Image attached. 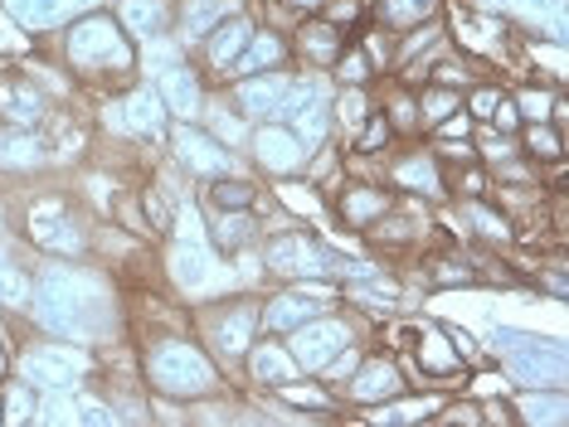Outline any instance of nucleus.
<instances>
[{"instance_id":"11","label":"nucleus","mask_w":569,"mask_h":427,"mask_svg":"<svg viewBox=\"0 0 569 427\" xmlns=\"http://www.w3.org/2000/svg\"><path fill=\"white\" fill-rule=\"evenodd\" d=\"M341 306V282L336 277H297L278 282V287L258 292V331L263 335H288L302 321L321 316V311Z\"/></svg>"},{"instance_id":"34","label":"nucleus","mask_w":569,"mask_h":427,"mask_svg":"<svg viewBox=\"0 0 569 427\" xmlns=\"http://www.w3.org/2000/svg\"><path fill=\"white\" fill-rule=\"evenodd\" d=\"M438 16H443V0H366V20L390 30L395 39L438 20Z\"/></svg>"},{"instance_id":"14","label":"nucleus","mask_w":569,"mask_h":427,"mask_svg":"<svg viewBox=\"0 0 569 427\" xmlns=\"http://www.w3.org/2000/svg\"><path fill=\"white\" fill-rule=\"evenodd\" d=\"M409 388H413V379H409L405 359H399L395 349L370 340L360 365L351 369V379L336 388V404H341V413H366V408H380V404H390V398L409 394Z\"/></svg>"},{"instance_id":"42","label":"nucleus","mask_w":569,"mask_h":427,"mask_svg":"<svg viewBox=\"0 0 569 427\" xmlns=\"http://www.w3.org/2000/svg\"><path fill=\"white\" fill-rule=\"evenodd\" d=\"M472 126H477V122H472V116L458 108L452 116H443V122L433 126V132H429V141H472Z\"/></svg>"},{"instance_id":"28","label":"nucleus","mask_w":569,"mask_h":427,"mask_svg":"<svg viewBox=\"0 0 569 427\" xmlns=\"http://www.w3.org/2000/svg\"><path fill=\"white\" fill-rule=\"evenodd\" d=\"M448 394H438V388H409V394L390 398V404L380 408H366L360 418L370 427H433V413L443 408Z\"/></svg>"},{"instance_id":"35","label":"nucleus","mask_w":569,"mask_h":427,"mask_svg":"<svg viewBox=\"0 0 569 427\" xmlns=\"http://www.w3.org/2000/svg\"><path fill=\"white\" fill-rule=\"evenodd\" d=\"M0 6H6L34 39H44V34H54L59 24H69L79 10L98 6V0H0Z\"/></svg>"},{"instance_id":"22","label":"nucleus","mask_w":569,"mask_h":427,"mask_svg":"<svg viewBox=\"0 0 569 427\" xmlns=\"http://www.w3.org/2000/svg\"><path fill=\"white\" fill-rule=\"evenodd\" d=\"M49 108H54L49 93L20 69V63H0V126H24V132H40Z\"/></svg>"},{"instance_id":"29","label":"nucleus","mask_w":569,"mask_h":427,"mask_svg":"<svg viewBox=\"0 0 569 427\" xmlns=\"http://www.w3.org/2000/svg\"><path fill=\"white\" fill-rule=\"evenodd\" d=\"M112 16L122 20V30L137 44H151V39H171L176 0H112Z\"/></svg>"},{"instance_id":"18","label":"nucleus","mask_w":569,"mask_h":427,"mask_svg":"<svg viewBox=\"0 0 569 427\" xmlns=\"http://www.w3.org/2000/svg\"><path fill=\"white\" fill-rule=\"evenodd\" d=\"M151 88H157V98L166 102V112H171V122H200L204 112V98H210V78L200 73V63L180 49V54L151 63Z\"/></svg>"},{"instance_id":"1","label":"nucleus","mask_w":569,"mask_h":427,"mask_svg":"<svg viewBox=\"0 0 569 427\" xmlns=\"http://www.w3.org/2000/svg\"><path fill=\"white\" fill-rule=\"evenodd\" d=\"M20 321L88 349L127 340V287L98 257H34V292Z\"/></svg>"},{"instance_id":"30","label":"nucleus","mask_w":569,"mask_h":427,"mask_svg":"<svg viewBox=\"0 0 569 427\" xmlns=\"http://www.w3.org/2000/svg\"><path fill=\"white\" fill-rule=\"evenodd\" d=\"M516 427H565L569 423V388H511Z\"/></svg>"},{"instance_id":"19","label":"nucleus","mask_w":569,"mask_h":427,"mask_svg":"<svg viewBox=\"0 0 569 427\" xmlns=\"http://www.w3.org/2000/svg\"><path fill=\"white\" fill-rule=\"evenodd\" d=\"M253 10L249 6H234L224 20L214 24L210 34L200 39L196 49H190V59L200 63V73L210 78V88H224L229 83V73H234V63H239V54H243V44L253 39Z\"/></svg>"},{"instance_id":"17","label":"nucleus","mask_w":569,"mask_h":427,"mask_svg":"<svg viewBox=\"0 0 569 427\" xmlns=\"http://www.w3.org/2000/svg\"><path fill=\"white\" fill-rule=\"evenodd\" d=\"M307 155H312V151L302 146V136H297L288 122H278V116H273V122H253L249 141H243V161H249V171L263 180V185L302 175Z\"/></svg>"},{"instance_id":"7","label":"nucleus","mask_w":569,"mask_h":427,"mask_svg":"<svg viewBox=\"0 0 569 427\" xmlns=\"http://www.w3.org/2000/svg\"><path fill=\"white\" fill-rule=\"evenodd\" d=\"M190 331L204 340V349L214 355V365L234 379L249 345L258 340V292H224V296H196L190 302Z\"/></svg>"},{"instance_id":"45","label":"nucleus","mask_w":569,"mask_h":427,"mask_svg":"<svg viewBox=\"0 0 569 427\" xmlns=\"http://www.w3.org/2000/svg\"><path fill=\"white\" fill-rule=\"evenodd\" d=\"M10 365H16V340H10V335L0 331V384L10 379Z\"/></svg>"},{"instance_id":"23","label":"nucleus","mask_w":569,"mask_h":427,"mask_svg":"<svg viewBox=\"0 0 569 427\" xmlns=\"http://www.w3.org/2000/svg\"><path fill=\"white\" fill-rule=\"evenodd\" d=\"M346 34L341 24L321 20V16H302L288 30V44H292V69H317V73H331L336 59H341L346 49Z\"/></svg>"},{"instance_id":"21","label":"nucleus","mask_w":569,"mask_h":427,"mask_svg":"<svg viewBox=\"0 0 569 427\" xmlns=\"http://www.w3.org/2000/svg\"><path fill=\"white\" fill-rule=\"evenodd\" d=\"M297 374L302 369H297L292 349L282 345V335H258V340L249 345V355H243L234 384H239V394H273V388L292 384Z\"/></svg>"},{"instance_id":"24","label":"nucleus","mask_w":569,"mask_h":427,"mask_svg":"<svg viewBox=\"0 0 569 427\" xmlns=\"http://www.w3.org/2000/svg\"><path fill=\"white\" fill-rule=\"evenodd\" d=\"M54 165H49V146L44 132H24V126H0V180H44Z\"/></svg>"},{"instance_id":"10","label":"nucleus","mask_w":569,"mask_h":427,"mask_svg":"<svg viewBox=\"0 0 569 427\" xmlns=\"http://www.w3.org/2000/svg\"><path fill=\"white\" fill-rule=\"evenodd\" d=\"M98 126L108 132L112 146H137V151H161L166 132H171V112H166V102L157 98V88H151V78L141 73L137 83L118 88V93L98 98Z\"/></svg>"},{"instance_id":"36","label":"nucleus","mask_w":569,"mask_h":427,"mask_svg":"<svg viewBox=\"0 0 569 427\" xmlns=\"http://www.w3.org/2000/svg\"><path fill=\"white\" fill-rule=\"evenodd\" d=\"M516 146H521V155L530 165H540V171H555V165L569 161V136H565V126H555V122H521L516 126Z\"/></svg>"},{"instance_id":"33","label":"nucleus","mask_w":569,"mask_h":427,"mask_svg":"<svg viewBox=\"0 0 569 427\" xmlns=\"http://www.w3.org/2000/svg\"><path fill=\"white\" fill-rule=\"evenodd\" d=\"M234 6H243V0H176V24H171V39H176V44L190 54V49H196L200 39L210 34L214 24L224 20Z\"/></svg>"},{"instance_id":"8","label":"nucleus","mask_w":569,"mask_h":427,"mask_svg":"<svg viewBox=\"0 0 569 427\" xmlns=\"http://www.w3.org/2000/svg\"><path fill=\"white\" fill-rule=\"evenodd\" d=\"M341 243H331L317 224L288 218V224H268L258 238V267H263V287L278 282H297V277H331V257Z\"/></svg>"},{"instance_id":"43","label":"nucleus","mask_w":569,"mask_h":427,"mask_svg":"<svg viewBox=\"0 0 569 427\" xmlns=\"http://www.w3.org/2000/svg\"><path fill=\"white\" fill-rule=\"evenodd\" d=\"M477 408H482V427H516V418H511V394L477 398Z\"/></svg>"},{"instance_id":"13","label":"nucleus","mask_w":569,"mask_h":427,"mask_svg":"<svg viewBox=\"0 0 569 427\" xmlns=\"http://www.w3.org/2000/svg\"><path fill=\"white\" fill-rule=\"evenodd\" d=\"M351 340H370V326L356 316V311H346V306L321 311V316L302 321L297 331L282 335V345L292 349V359H297V369H302V374H321Z\"/></svg>"},{"instance_id":"20","label":"nucleus","mask_w":569,"mask_h":427,"mask_svg":"<svg viewBox=\"0 0 569 427\" xmlns=\"http://www.w3.org/2000/svg\"><path fill=\"white\" fill-rule=\"evenodd\" d=\"M292 73L297 69H268V73H243V78H229L219 93L234 102V112L243 122H273L288 102V88H292Z\"/></svg>"},{"instance_id":"31","label":"nucleus","mask_w":569,"mask_h":427,"mask_svg":"<svg viewBox=\"0 0 569 427\" xmlns=\"http://www.w3.org/2000/svg\"><path fill=\"white\" fill-rule=\"evenodd\" d=\"M268 69H292L288 30H278V24H253V39L243 44V54H239V63H234V73H229V78L268 73Z\"/></svg>"},{"instance_id":"39","label":"nucleus","mask_w":569,"mask_h":427,"mask_svg":"<svg viewBox=\"0 0 569 427\" xmlns=\"http://www.w3.org/2000/svg\"><path fill=\"white\" fill-rule=\"evenodd\" d=\"M413 98H419V122H423V136L433 132L443 116H452L462 108V93L458 88H443V83H413Z\"/></svg>"},{"instance_id":"5","label":"nucleus","mask_w":569,"mask_h":427,"mask_svg":"<svg viewBox=\"0 0 569 427\" xmlns=\"http://www.w3.org/2000/svg\"><path fill=\"white\" fill-rule=\"evenodd\" d=\"M482 355L501 365L507 388H569V345L560 335L511 326V321H487Z\"/></svg>"},{"instance_id":"2","label":"nucleus","mask_w":569,"mask_h":427,"mask_svg":"<svg viewBox=\"0 0 569 427\" xmlns=\"http://www.w3.org/2000/svg\"><path fill=\"white\" fill-rule=\"evenodd\" d=\"M44 54H54L69 78L79 83L83 98H108L118 88L141 78V44L122 30V20L112 16V6H88L69 24H59L54 34L40 39Z\"/></svg>"},{"instance_id":"27","label":"nucleus","mask_w":569,"mask_h":427,"mask_svg":"<svg viewBox=\"0 0 569 427\" xmlns=\"http://www.w3.org/2000/svg\"><path fill=\"white\" fill-rule=\"evenodd\" d=\"M200 210H268V185L253 171H229L214 175L196 190Z\"/></svg>"},{"instance_id":"25","label":"nucleus","mask_w":569,"mask_h":427,"mask_svg":"<svg viewBox=\"0 0 569 427\" xmlns=\"http://www.w3.org/2000/svg\"><path fill=\"white\" fill-rule=\"evenodd\" d=\"M263 210H204V238H210V248L224 257H239L258 248V238H263Z\"/></svg>"},{"instance_id":"32","label":"nucleus","mask_w":569,"mask_h":427,"mask_svg":"<svg viewBox=\"0 0 569 427\" xmlns=\"http://www.w3.org/2000/svg\"><path fill=\"white\" fill-rule=\"evenodd\" d=\"M375 108L385 112V122L395 126L399 141H419V136H423L413 83H399V78H380V83H375Z\"/></svg>"},{"instance_id":"38","label":"nucleus","mask_w":569,"mask_h":427,"mask_svg":"<svg viewBox=\"0 0 569 427\" xmlns=\"http://www.w3.org/2000/svg\"><path fill=\"white\" fill-rule=\"evenodd\" d=\"M40 388L24 384L10 374L6 384H0V427H34L40 423Z\"/></svg>"},{"instance_id":"26","label":"nucleus","mask_w":569,"mask_h":427,"mask_svg":"<svg viewBox=\"0 0 569 427\" xmlns=\"http://www.w3.org/2000/svg\"><path fill=\"white\" fill-rule=\"evenodd\" d=\"M34 292V253L20 238H0V321H20Z\"/></svg>"},{"instance_id":"41","label":"nucleus","mask_w":569,"mask_h":427,"mask_svg":"<svg viewBox=\"0 0 569 427\" xmlns=\"http://www.w3.org/2000/svg\"><path fill=\"white\" fill-rule=\"evenodd\" d=\"M317 16L331 20V24H341L346 34H356L360 24H366V0H321Z\"/></svg>"},{"instance_id":"6","label":"nucleus","mask_w":569,"mask_h":427,"mask_svg":"<svg viewBox=\"0 0 569 427\" xmlns=\"http://www.w3.org/2000/svg\"><path fill=\"white\" fill-rule=\"evenodd\" d=\"M443 34L452 49L482 59L491 73H521V24L516 16L497 6H477V0H443Z\"/></svg>"},{"instance_id":"44","label":"nucleus","mask_w":569,"mask_h":427,"mask_svg":"<svg viewBox=\"0 0 569 427\" xmlns=\"http://www.w3.org/2000/svg\"><path fill=\"white\" fill-rule=\"evenodd\" d=\"M0 238H16V204H10V190H0Z\"/></svg>"},{"instance_id":"4","label":"nucleus","mask_w":569,"mask_h":427,"mask_svg":"<svg viewBox=\"0 0 569 427\" xmlns=\"http://www.w3.org/2000/svg\"><path fill=\"white\" fill-rule=\"evenodd\" d=\"M16 204V238L34 257H88L93 253V210L73 194V185H30L24 180Z\"/></svg>"},{"instance_id":"40","label":"nucleus","mask_w":569,"mask_h":427,"mask_svg":"<svg viewBox=\"0 0 569 427\" xmlns=\"http://www.w3.org/2000/svg\"><path fill=\"white\" fill-rule=\"evenodd\" d=\"M34 44H40V39H34L6 6H0V63H16L24 54H34Z\"/></svg>"},{"instance_id":"9","label":"nucleus","mask_w":569,"mask_h":427,"mask_svg":"<svg viewBox=\"0 0 569 427\" xmlns=\"http://www.w3.org/2000/svg\"><path fill=\"white\" fill-rule=\"evenodd\" d=\"M98 369V349L59 340V335H40L34 331L30 340H16V365L10 374L24 384H34L40 394H73L93 379Z\"/></svg>"},{"instance_id":"12","label":"nucleus","mask_w":569,"mask_h":427,"mask_svg":"<svg viewBox=\"0 0 569 427\" xmlns=\"http://www.w3.org/2000/svg\"><path fill=\"white\" fill-rule=\"evenodd\" d=\"M161 155L176 165L180 175L190 180V185H204V180L214 175H229V171H249V161H243V151L224 146L219 136H210L200 122H171V132L161 141Z\"/></svg>"},{"instance_id":"3","label":"nucleus","mask_w":569,"mask_h":427,"mask_svg":"<svg viewBox=\"0 0 569 427\" xmlns=\"http://www.w3.org/2000/svg\"><path fill=\"white\" fill-rule=\"evenodd\" d=\"M137 349V374L141 388L151 398H166V404H204V398L234 394V379L214 365V355L204 349V340L190 331V321L180 326H151L132 335Z\"/></svg>"},{"instance_id":"37","label":"nucleus","mask_w":569,"mask_h":427,"mask_svg":"<svg viewBox=\"0 0 569 427\" xmlns=\"http://www.w3.org/2000/svg\"><path fill=\"white\" fill-rule=\"evenodd\" d=\"M200 126H204L210 136L224 141V146H234V151H243V141H249V132H253V122H243V116L234 112V102L219 93V88H210V98H204Z\"/></svg>"},{"instance_id":"15","label":"nucleus","mask_w":569,"mask_h":427,"mask_svg":"<svg viewBox=\"0 0 569 427\" xmlns=\"http://www.w3.org/2000/svg\"><path fill=\"white\" fill-rule=\"evenodd\" d=\"M380 180L395 194H409V200L423 204H448V171L443 161L433 155L429 141H399V146L380 161Z\"/></svg>"},{"instance_id":"16","label":"nucleus","mask_w":569,"mask_h":427,"mask_svg":"<svg viewBox=\"0 0 569 427\" xmlns=\"http://www.w3.org/2000/svg\"><path fill=\"white\" fill-rule=\"evenodd\" d=\"M395 200H399V194L385 185L380 175H356V171H346L341 180H336V190L327 194V218L346 233V238H360V233H366L375 218L390 214Z\"/></svg>"}]
</instances>
